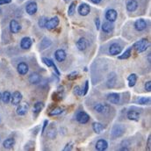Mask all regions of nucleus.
I'll list each match as a JSON object with an SVG mask.
<instances>
[{"label": "nucleus", "mask_w": 151, "mask_h": 151, "mask_svg": "<svg viewBox=\"0 0 151 151\" xmlns=\"http://www.w3.org/2000/svg\"><path fill=\"white\" fill-rule=\"evenodd\" d=\"M149 46H150L149 40H148L147 39L143 38V39H142V40L136 41V42L134 44L133 47H134V49H136V51H137L138 53H142V52H144V51L147 50V48L149 47Z\"/></svg>", "instance_id": "1"}, {"label": "nucleus", "mask_w": 151, "mask_h": 151, "mask_svg": "<svg viewBox=\"0 0 151 151\" xmlns=\"http://www.w3.org/2000/svg\"><path fill=\"white\" fill-rule=\"evenodd\" d=\"M126 129L122 125H115L113 126V129H112V133H111V137L112 139H117L120 136H122L125 133Z\"/></svg>", "instance_id": "2"}, {"label": "nucleus", "mask_w": 151, "mask_h": 151, "mask_svg": "<svg viewBox=\"0 0 151 151\" xmlns=\"http://www.w3.org/2000/svg\"><path fill=\"white\" fill-rule=\"evenodd\" d=\"M76 120L81 124H86L90 120V116L83 111L78 112L76 113Z\"/></svg>", "instance_id": "3"}, {"label": "nucleus", "mask_w": 151, "mask_h": 151, "mask_svg": "<svg viewBox=\"0 0 151 151\" xmlns=\"http://www.w3.org/2000/svg\"><path fill=\"white\" fill-rule=\"evenodd\" d=\"M91 12V7L88 4L83 3L78 7V13L81 16H87Z\"/></svg>", "instance_id": "4"}, {"label": "nucleus", "mask_w": 151, "mask_h": 151, "mask_svg": "<svg viewBox=\"0 0 151 151\" xmlns=\"http://www.w3.org/2000/svg\"><path fill=\"white\" fill-rule=\"evenodd\" d=\"M134 28L135 30L142 32L144 31L147 28V22L146 20H144L143 19H139L134 22Z\"/></svg>", "instance_id": "5"}, {"label": "nucleus", "mask_w": 151, "mask_h": 151, "mask_svg": "<svg viewBox=\"0 0 151 151\" xmlns=\"http://www.w3.org/2000/svg\"><path fill=\"white\" fill-rule=\"evenodd\" d=\"M58 25H59V19H58V17H53L52 19H50L49 20L47 21V24H46L45 27L47 29H48V30H51V29L55 28Z\"/></svg>", "instance_id": "6"}, {"label": "nucleus", "mask_w": 151, "mask_h": 151, "mask_svg": "<svg viewBox=\"0 0 151 151\" xmlns=\"http://www.w3.org/2000/svg\"><path fill=\"white\" fill-rule=\"evenodd\" d=\"M22 100V94L19 91L13 92L12 95H11V102L13 106H18Z\"/></svg>", "instance_id": "7"}, {"label": "nucleus", "mask_w": 151, "mask_h": 151, "mask_svg": "<svg viewBox=\"0 0 151 151\" xmlns=\"http://www.w3.org/2000/svg\"><path fill=\"white\" fill-rule=\"evenodd\" d=\"M117 17H118V13L114 9H109L106 12V19L109 22H114L117 19Z\"/></svg>", "instance_id": "8"}, {"label": "nucleus", "mask_w": 151, "mask_h": 151, "mask_svg": "<svg viewBox=\"0 0 151 151\" xmlns=\"http://www.w3.org/2000/svg\"><path fill=\"white\" fill-rule=\"evenodd\" d=\"M28 107H29V106H28V104L27 103V102H23V103H19V106H18V108H17V114L18 115H20V116H23V115H25L26 113H27V111H28Z\"/></svg>", "instance_id": "9"}, {"label": "nucleus", "mask_w": 151, "mask_h": 151, "mask_svg": "<svg viewBox=\"0 0 151 151\" xmlns=\"http://www.w3.org/2000/svg\"><path fill=\"white\" fill-rule=\"evenodd\" d=\"M94 110L95 112L99 113H106L109 112L110 107L108 105H104V104H97L94 106Z\"/></svg>", "instance_id": "10"}, {"label": "nucleus", "mask_w": 151, "mask_h": 151, "mask_svg": "<svg viewBox=\"0 0 151 151\" xmlns=\"http://www.w3.org/2000/svg\"><path fill=\"white\" fill-rule=\"evenodd\" d=\"M38 6L37 4L35 2H30L29 4H27V7H26V11L29 15H34L37 12Z\"/></svg>", "instance_id": "11"}, {"label": "nucleus", "mask_w": 151, "mask_h": 151, "mask_svg": "<svg viewBox=\"0 0 151 151\" xmlns=\"http://www.w3.org/2000/svg\"><path fill=\"white\" fill-rule=\"evenodd\" d=\"M122 48H121V46L119 45L118 43H113L109 47V53L112 55H119L120 52H121Z\"/></svg>", "instance_id": "12"}, {"label": "nucleus", "mask_w": 151, "mask_h": 151, "mask_svg": "<svg viewBox=\"0 0 151 151\" xmlns=\"http://www.w3.org/2000/svg\"><path fill=\"white\" fill-rule=\"evenodd\" d=\"M20 30H21L20 25L18 23L17 20L12 19V20L10 22V31H11L12 34H17V33H19Z\"/></svg>", "instance_id": "13"}, {"label": "nucleus", "mask_w": 151, "mask_h": 151, "mask_svg": "<svg viewBox=\"0 0 151 151\" xmlns=\"http://www.w3.org/2000/svg\"><path fill=\"white\" fill-rule=\"evenodd\" d=\"M88 47V40L84 38H80L77 41H76V47L80 50V51H83L87 48Z\"/></svg>", "instance_id": "14"}, {"label": "nucleus", "mask_w": 151, "mask_h": 151, "mask_svg": "<svg viewBox=\"0 0 151 151\" xmlns=\"http://www.w3.org/2000/svg\"><path fill=\"white\" fill-rule=\"evenodd\" d=\"M107 148H108V142L104 139L99 140L96 143V150H97L104 151L106 150Z\"/></svg>", "instance_id": "15"}, {"label": "nucleus", "mask_w": 151, "mask_h": 151, "mask_svg": "<svg viewBox=\"0 0 151 151\" xmlns=\"http://www.w3.org/2000/svg\"><path fill=\"white\" fill-rule=\"evenodd\" d=\"M66 56H67L66 52L63 49H58L55 53V57L58 62H63L66 59Z\"/></svg>", "instance_id": "16"}, {"label": "nucleus", "mask_w": 151, "mask_h": 151, "mask_svg": "<svg viewBox=\"0 0 151 151\" xmlns=\"http://www.w3.org/2000/svg\"><path fill=\"white\" fill-rule=\"evenodd\" d=\"M17 70H18L19 74H20V75H26L28 72L29 68H28V65L26 63H20L18 65V67H17Z\"/></svg>", "instance_id": "17"}, {"label": "nucleus", "mask_w": 151, "mask_h": 151, "mask_svg": "<svg viewBox=\"0 0 151 151\" xmlns=\"http://www.w3.org/2000/svg\"><path fill=\"white\" fill-rule=\"evenodd\" d=\"M20 47L23 49H29L32 47V40L29 37H24L20 41Z\"/></svg>", "instance_id": "18"}, {"label": "nucleus", "mask_w": 151, "mask_h": 151, "mask_svg": "<svg viewBox=\"0 0 151 151\" xmlns=\"http://www.w3.org/2000/svg\"><path fill=\"white\" fill-rule=\"evenodd\" d=\"M107 100L111 104H119L120 100V96L118 93H110L107 96Z\"/></svg>", "instance_id": "19"}, {"label": "nucleus", "mask_w": 151, "mask_h": 151, "mask_svg": "<svg viewBox=\"0 0 151 151\" xmlns=\"http://www.w3.org/2000/svg\"><path fill=\"white\" fill-rule=\"evenodd\" d=\"M138 8V2L136 0H130L127 4V10L130 12H135Z\"/></svg>", "instance_id": "20"}, {"label": "nucleus", "mask_w": 151, "mask_h": 151, "mask_svg": "<svg viewBox=\"0 0 151 151\" xmlns=\"http://www.w3.org/2000/svg\"><path fill=\"white\" fill-rule=\"evenodd\" d=\"M92 128H93V131H94L96 134H101V133L104 131L105 126H104L103 124L99 123V122H94V123L92 124Z\"/></svg>", "instance_id": "21"}, {"label": "nucleus", "mask_w": 151, "mask_h": 151, "mask_svg": "<svg viewBox=\"0 0 151 151\" xmlns=\"http://www.w3.org/2000/svg\"><path fill=\"white\" fill-rule=\"evenodd\" d=\"M127 119L130 120L138 121L140 119V113H138L137 111H134V110H131L127 113Z\"/></svg>", "instance_id": "22"}, {"label": "nucleus", "mask_w": 151, "mask_h": 151, "mask_svg": "<svg viewBox=\"0 0 151 151\" xmlns=\"http://www.w3.org/2000/svg\"><path fill=\"white\" fill-rule=\"evenodd\" d=\"M56 134H57L56 127H55L54 124H52V125L47 128V136H48V138H50V139H55V138L56 137Z\"/></svg>", "instance_id": "23"}, {"label": "nucleus", "mask_w": 151, "mask_h": 151, "mask_svg": "<svg viewBox=\"0 0 151 151\" xmlns=\"http://www.w3.org/2000/svg\"><path fill=\"white\" fill-rule=\"evenodd\" d=\"M51 44H52L51 40L48 39V38L45 37L43 38V40H41V43H40V47L41 50H44V49H47L48 47H50Z\"/></svg>", "instance_id": "24"}, {"label": "nucleus", "mask_w": 151, "mask_h": 151, "mask_svg": "<svg viewBox=\"0 0 151 151\" xmlns=\"http://www.w3.org/2000/svg\"><path fill=\"white\" fill-rule=\"evenodd\" d=\"M40 76L38 73H33L29 76V82L32 84H38L40 82Z\"/></svg>", "instance_id": "25"}, {"label": "nucleus", "mask_w": 151, "mask_h": 151, "mask_svg": "<svg viewBox=\"0 0 151 151\" xmlns=\"http://www.w3.org/2000/svg\"><path fill=\"white\" fill-rule=\"evenodd\" d=\"M14 145H15V140L13 138H8V139L4 140V142H3L4 148H5L7 150L12 149Z\"/></svg>", "instance_id": "26"}, {"label": "nucleus", "mask_w": 151, "mask_h": 151, "mask_svg": "<svg viewBox=\"0 0 151 151\" xmlns=\"http://www.w3.org/2000/svg\"><path fill=\"white\" fill-rule=\"evenodd\" d=\"M127 81H128V85L129 87H134L137 82V76L136 74H131L128 76L127 77Z\"/></svg>", "instance_id": "27"}, {"label": "nucleus", "mask_w": 151, "mask_h": 151, "mask_svg": "<svg viewBox=\"0 0 151 151\" xmlns=\"http://www.w3.org/2000/svg\"><path fill=\"white\" fill-rule=\"evenodd\" d=\"M113 27L112 26L111 22H105L103 25H102V30L104 33H106V34H109L113 31Z\"/></svg>", "instance_id": "28"}, {"label": "nucleus", "mask_w": 151, "mask_h": 151, "mask_svg": "<svg viewBox=\"0 0 151 151\" xmlns=\"http://www.w3.org/2000/svg\"><path fill=\"white\" fill-rule=\"evenodd\" d=\"M116 81H117V76L114 73L110 74L109 77H108V81H107V86L109 88H112L114 86V84L116 83Z\"/></svg>", "instance_id": "29"}, {"label": "nucleus", "mask_w": 151, "mask_h": 151, "mask_svg": "<svg viewBox=\"0 0 151 151\" xmlns=\"http://www.w3.org/2000/svg\"><path fill=\"white\" fill-rule=\"evenodd\" d=\"M132 47H129V48H127L121 55H119V59H120V60H126V59H128L130 56H131V53H132Z\"/></svg>", "instance_id": "30"}, {"label": "nucleus", "mask_w": 151, "mask_h": 151, "mask_svg": "<svg viewBox=\"0 0 151 151\" xmlns=\"http://www.w3.org/2000/svg\"><path fill=\"white\" fill-rule=\"evenodd\" d=\"M150 99L149 97H142V98H139L135 103L139 104V105H147L148 103H150Z\"/></svg>", "instance_id": "31"}, {"label": "nucleus", "mask_w": 151, "mask_h": 151, "mask_svg": "<svg viewBox=\"0 0 151 151\" xmlns=\"http://www.w3.org/2000/svg\"><path fill=\"white\" fill-rule=\"evenodd\" d=\"M1 99L3 100V102H4V104L9 103L10 100H11V93H10L9 91H4V92L3 93V95H2Z\"/></svg>", "instance_id": "32"}, {"label": "nucleus", "mask_w": 151, "mask_h": 151, "mask_svg": "<svg viewBox=\"0 0 151 151\" xmlns=\"http://www.w3.org/2000/svg\"><path fill=\"white\" fill-rule=\"evenodd\" d=\"M76 6V2H75V1H73V2L70 4L69 10H68V14H69V16H72V15L75 13Z\"/></svg>", "instance_id": "33"}, {"label": "nucleus", "mask_w": 151, "mask_h": 151, "mask_svg": "<svg viewBox=\"0 0 151 151\" xmlns=\"http://www.w3.org/2000/svg\"><path fill=\"white\" fill-rule=\"evenodd\" d=\"M43 107H44V104L42 102H37L34 106V111H35V113H40L43 109Z\"/></svg>", "instance_id": "34"}, {"label": "nucleus", "mask_w": 151, "mask_h": 151, "mask_svg": "<svg viewBox=\"0 0 151 151\" xmlns=\"http://www.w3.org/2000/svg\"><path fill=\"white\" fill-rule=\"evenodd\" d=\"M63 113V109H62L61 107H56L49 113V115L50 116H57V115L62 114Z\"/></svg>", "instance_id": "35"}, {"label": "nucleus", "mask_w": 151, "mask_h": 151, "mask_svg": "<svg viewBox=\"0 0 151 151\" xmlns=\"http://www.w3.org/2000/svg\"><path fill=\"white\" fill-rule=\"evenodd\" d=\"M48 19L46 18V17H41L40 19H39V22H38V25L40 28H45L46 27V24H47V21Z\"/></svg>", "instance_id": "36"}, {"label": "nucleus", "mask_w": 151, "mask_h": 151, "mask_svg": "<svg viewBox=\"0 0 151 151\" xmlns=\"http://www.w3.org/2000/svg\"><path fill=\"white\" fill-rule=\"evenodd\" d=\"M42 61H43V63L47 66V67H54L55 64V63L52 61V60H50V59H48V58H42Z\"/></svg>", "instance_id": "37"}, {"label": "nucleus", "mask_w": 151, "mask_h": 151, "mask_svg": "<svg viewBox=\"0 0 151 151\" xmlns=\"http://www.w3.org/2000/svg\"><path fill=\"white\" fill-rule=\"evenodd\" d=\"M74 93H75L76 95H77V96H81L82 94H83V90L80 88V86H75L74 87Z\"/></svg>", "instance_id": "38"}, {"label": "nucleus", "mask_w": 151, "mask_h": 151, "mask_svg": "<svg viewBox=\"0 0 151 151\" xmlns=\"http://www.w3.org/2000/svg\"><path fill=\"white\" fill-rule=\"evenodd\" d=\"M77 76H78V72L77 71H74V72H72V73H70V74L68 75V79H70V80H75L76 78L77 77Z\"/></svg>", "instance_id": "39"}, {"label": "nucleus", "mask_w": 151, "mask_h": 151, "mask_svg": "<svg viewBox=\"0 0 151 151\" xmlns=\"http://www.w3.org/2000/svg\"><path fill=\"white\" fill-rule=\"evenodd\" d=\"M88 90H89V81H86L85 83H84V88L83 89V94L82 95H86L87 92H88Z\"/></svg>", "instance_id": "40"}, {"label": "nucleus", "mask_w": 151, "mask_h": 151, "mask_svg": "<svg viewBox=\"0 0 151 151\" xmlns=\"http://www.w3.org/2000/svg\"><path fill=\"white\" fill-rule=\"evenodd\" d=\"M144 88H145L146 91H149V92H150V91H151V82L150 81H148V82H146Z\"/></svg>", "instance_id": "41"}, {"label": "nucleus", "mask_w": 151, "mask_h": 151, "mask_svg": "<svg viewBox=\"0 0 151 151\" xmlns=\"http://www.w3.org/2000/svg\"><path fill=\"white\" fill-rule=\"evenodd\" d=\"M72 147H73V144L70 142V143H68L66 146H65V148L63 149V151H70L72 150Z\"/></svg>", "instance_id": "42"}, {"label": "nucleus", "mask_w": 151, "mask_h": 151, "mask_svg": "<svg viewBox=\"0 0 151 151\" xmlns=\"http://www.w3.org/2000/svg\"><path fill=\"white\" fill-rule=\"evenodd\" d=\"M95 25H96L97 30H99V28H100V19L99 18L95 19Z\"/></svg>", "instance_id": "43"}, {"label": "nucleus", "mask_w": 151, "mask_h": 151, "mask_svg": "<svg viewBox=\"0 0 151 151\" xmlns=\"http://www.w3.org/2000/svg\"><path fill=\"white\" fill-rule=\"evenodd\" d=\"M147 150L149 151L151 150V135H149L148 142H147Z\"/></svg>", "instance_id": "44"}, {"label": "nucleus", "mask_w": 151, "mask_h": 151, "mask_svg": "<svg viewBox=\"0 0 151 151\" xmlns=\"http://www.w3.org/2000/svg\"><path fill=\"white\" fill-rule=\"evenodd\" d=\"M47 124H48V121H47V120H45V121H44V124H43V127H42L41 134H43V133H44V131H45V129H46V127H47Z\"/></svg>", "instance_id": "45"}, {"label": "nucleus", "mask_w": 151, "mask_h": 151, "mask_svg": "<svg viewBox=\"0 0 151 151\" xmlns=\"http://www.w3.org/2000/svg\"><path fill=\"white\" fill-rule=\"evenodd\" d=\"M11 2H12V0H0V5L7 4H10Z\"/></svg>", "instance_id": "46"}, {"label": "nucleus", "mask_w": 151, "mask_h": 151, "mask_svg": "<svg viewBox=\"0 0 151 151\" xmlns=\"http://www.w3.org/2000/svg\"><path fill=\"white\" fill-rule=\"evenodd\" d=\"M101 1H102V0H91V2H92L93 4H99Z\"/></svg>", "instance_id": "47"}, {"label": "nucleus", "mask_w": 151, "mask_h": 151, "mask_svg": "<svg viewBox=\"0 0 151 151\" xmlns=\"http://www.w3.org/2000/svg\"><path fill=\"white\" fill-rule=\"evenodd\" d=\"M63 1H64L65 3H70V2L71 0H63Z\"/></svg>", "instance_id": "48"}, {"label": "nucleus", "mask_w": 151, "mask_h": 151, "mask_svg": "<svg viewBox=\"0 0 151 151\" xmlns=\"http://www.w3.org/2000/svg\"><path fill=\"white\" fill-rule=\"evenodd\" d=\"M1 98H2V94L0 93V100H1Z\"/></svg>", "instance_id": "49"}]
</instances>
